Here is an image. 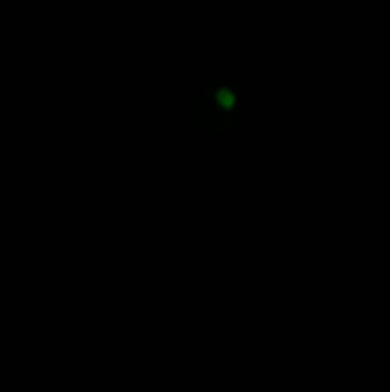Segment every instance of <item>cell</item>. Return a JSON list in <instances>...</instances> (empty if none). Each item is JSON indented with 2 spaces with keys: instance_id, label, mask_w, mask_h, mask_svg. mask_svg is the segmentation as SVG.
<instances>
[{
  "instance_id": "cell-1",
  "label": "cell",
  "mask_w": 390,
  "mask_h": 392,
  "mask_svg": "<svg viewBox=\"0 0 390 392\" xmlns=\"http://www.w3.org/2000/svg\"><path fill=\"white\" fill-rule=\"evenodd\" d=\"M197 109H199V113L195 115V121L209 119L210 124L207 130H216L218 129L216 121H220V127H224L229 117H234L236 102L226 88H218L210 92V98L207 102H197Z\"/></svg>"
}]
</instances>
